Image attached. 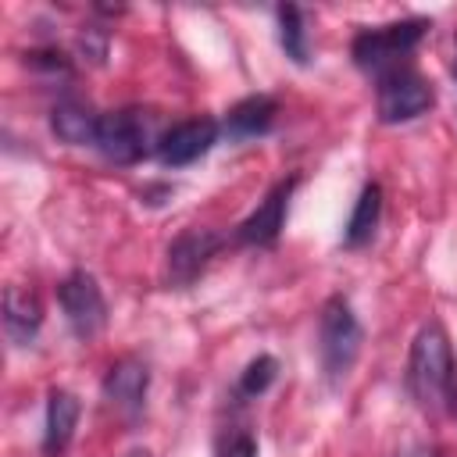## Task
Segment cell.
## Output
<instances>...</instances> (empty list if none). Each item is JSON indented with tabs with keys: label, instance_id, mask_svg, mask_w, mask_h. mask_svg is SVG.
I'll use <instances>...</instances> for the list:
<instances>
[{
	"label": "cell",
	"instance_id": "9",
	"mask_svg": "<svg viewBox=\"0 0 457 457\" xmlns=\"http://www.w3.org/2000/svg\"><path fill=\"white\" fill-rule=\"evenodd\" d=\"M218 246H221L218 232H211V228H186L168 246V275H171V282H179V286L193 282L204 271V264L218 253Z\"/></svg>",
	"mask_w": 457,
	"mask_h": 457
},
{
	"label": "cell",
	"instance_id": "1",
	"mask_svg": "<svg viewBox=\"0 0 457 457\" xmlns=\"http://www.w3.org/2000/svg\"><path fill=\"white\" fill-rule=\"evenodd\" d=\"M407 389L428 414H457V361L439 321L418 328L407 361Z\"/></svg>",
	"mask_w": 457,
	"mask_h": 457
},
{
	"label": "cell",
	"instance_id": "7",
	"mask_svg": "<svg viewBox=\"0 0 457 457\" xmlns=\"http://www.w3.org/2000/svg\"><path fill=\"white\" fill-rule=\"evenodd\" d=\"M214 143H218V121L207 114H196V118H186L175 129H168L161 136L157 150H161V161L168 168H182V164L200 161Z\"/></svg>",
	"mask_w": 457,
	"mask_h": 457
},
{
	"label": "cell",
	"instance_id": "19",
	"mask_svg": "<svg viewBox=\"0 0 457 457\" xmlns=\"http://www.w3.org/2000/svg\"><path fill=\"white\" fill-rule=\"evenodd\" d=\"M400 457H439V453L428 450V446H418V450H407V453H400Z\"/></svg>",
	"mask_w": 457,
	"mask_h": 457
},
{
	"label": "cell",
	"instance_id": "3",
	"mask_svg": "<svg viewBox=\"0 0 457 457\" xmlns=\"http://www.w3.org/2000/svg\"><path fill=\"white\" fill-rule=\"evenodd\" d=\"M361 343H364V332H361V321L353 314V307L343 300V296H332L325 307H321V318H318V350H321V368L332 382L346 378L357 353H361Z\"/></svg>",
	"mask_w": 457,
	"mask_h": 457
},
{
	"label": "cell",
	"instance_id": "14",
	"mask_svg": "<svg viewBox=\"0 0 457 457\" xmlns=\"http://www.w3.org/2000/svg\"><path fill=\"white\" fill-rule=\"evenodd\" d=\"M378 214H382V189H378L375 182H368V186L361 189L357 204H353V214H350L346 228H343V246H350V250L364 246V243L375 236Z\"/></svg>",
	"mask_w": 457,
	"mask_h": 457
},
{
	"label": "cell",
	"instance_id": "13",
	"mask_svg": "<svg viewBox=\"0 0 457 457\" xmlns=\"http://www.w3.org/2000/svg\"><path fill=\"white\" fill-rule=\"evenodd\" d=\"M79 396L68 389H50L46 396V425H43V450L57 453L68 446L75 425H79Z\"/></svg>",
	"mask_w": 457,
	"mask_h": 457
},
{
	"label": "cell",
	"instance_id": "18",
	"mask_svg": "<svg viewBox=\"0 0 457 457\" xmlns=\"http://www.w3.org/2000/svg\"><path fill=\"white\" fill-rule=\"evenodd\" d=\"M218 457H257V443L250 432H236V436H228V443L221 446Z\"/></svg>",
	"mask_w": 457,
	"mask_h": 457
},
{
	"label": "cell",
	"instance_id": "6",
	"mask_svg": "<svg viewBox=\"0 0 457 457\" xmlns=\"http://www.w3.org/2000/svg\"><path fill=\"white\" fill-rule=\"evenodd\" d=\"M57 303L79 339H93L107 325V300L89 271H71L57 286Z\"/></svg>",
	"mask_w": 457,
	"mask_h": 457
},
{
	"label": "cell",
	"instance_id": "8",
	"mask_svg": "<svg viewBox=\"0 0 457 457\" xmlns=\"http://www.w3.org/2000/svg\"><path fill=\"white\" fill-rule=\"evenodd\" d=\"M293 186H296V179H286V182L271 186V193L257 204V211L250 218H243V225H239L236 236L243 243H250V246H271L278 239L282 225H286V207H289Z\"/></svg>",
	"mask_w": 457,
	"mask_h": 457
},
{
	"label": "cell",
	"instance_id": "20",
	"mask_svg": "<svg viewBox=\"0 0 457 457\" xmlns=\"http://www.w3.org/2000/svg\"><path fill=\"white\" fill-rule=\"evenodd\" d=\"M129 457H150V453H146V450H132Z\"/></svg>",
	"mask_w": 457,
	"mask_h": 457
},
{
	"label": "cell",
	"instance_id": "4",
	"mask_svg": "<svg viewBox=\"0 0 457 457\" xmlns=\"http://www.w3.org/2000/svg\"><path fill=\"white\" fill-rule=\"evenodd\" d=\"M436 104L432 86L414 71V68H393L386 75H378V89H375V111L378 121L386 125H400V121H414L421 118L428 107Z\"/></svg>",
	"mask_w": 457,
	"mask_h": 457
},
{
	"label": "cell",
	"instance_id": "16",
	"mask_svg": "<svg viewBox=\"0 0 457 457\" xmlns=\"http://www.w3.org/2000/svg\"><path fill=\"white\" fill-rule=\"evenodd\" d=\"M278 39L293 64H307V29H303L300 7H293V4L278 7Z\"/></svg>",
	"mask_w": 457,
	"mask_h": 457
},
{
	"label": "cell",
	"instance_id": "10",
	"mask_svg": "<svg viewBox=\"0 0 457 457\" xmlns=\"http://www.w3.org/2000/svg\"><path fill=\"white\" fill-rule=\"evenodd\" d=\"M146 386H150L146 364L136 361V357H125V361H118V364L107 371V378H104V396H107L114 407H121V411H139V407H143V396H146Z\"/></svg>",
	"mask_w": 457,
	"mask_h": 457
},
{
	"label": "cell",
	"instance_id": "11",
	"mask_svg": "<svg viewBox=\"0 0 457 457\" xmlns=\"http://www.w3.org/2000/svg\"><path fill=\"white\" fill-rule=\"evenodd\" d=\"M43 325V307L36 300V293L21 289V286H7L4 289V328L18 346H29L36 339Z\"/></svg>",
	"mask_w": 457,
	"mask_h": 457
},
{
	"label": "cell",
	"instance_id": "2",
	"mask_svg": "<svg viewBox=\"0 0 457 457\" xmlns=\"http://www.w3.org/2000/svg\"><path fill=\"white\" fill-rule=\"evenodd\" d=\"M432 25L425 18H403V21H389L378 29H364L353 36V64L375 75H386L393 68H403V57L421 43V36Z\"/></svg>",
	"mask_w": 457,
	"mask_h": 457
},
{
	"label": "cell",
	"instance_id": "15",
	"mask_svg": "<svg viewBox=\"0 0 457 457\" xmlns=\"http://www.w3.org/2000/svg\"><path fill=\"white\" fill-rule=\"evenodd\" d=\"M275 111H278V107H275V100H271V96H246V100H239V104L228 111L225 129H228L232 136H239V139L261 136V132H268V129H271Z\"/></svg>",
	"mask_w": 457,
	"mask_h": 457
},
{
	"label": "cell",
	"instance_id": "21",
	"mask_svg": "<svg viewBox=\"0 0 457 457\" xmlns=\"http://www.w3.org/2000/svg\"><path fill=\"white\" fill-rule=\"evenodd\" d=\"M453 79H457V68H453Z\"/></svg>",
	"mask_w": 457,
	"mask_h": 457
},
{
	"label": "cell",
	"instance_id": "5",
	"mask_svg": "<svg viewBox=\"0 0 457 457\" xmlns=\"http://www.w3.org/2000/svg\"><path fill=\"white\" fill-rule=\"evenodd\" d=\"M150 139H154V121L143 111L125 107L100 118L96 150L114 164H136L139 157L150 154Z\"/></svg>",
	"mask_w": 457,
	"mask_h": 457
},
{
	"label": "cell",
	"instance_id": "17",
	"mask_svg": "<svg viewBox=\"0 0 457 457\" xmlns=\"http://www.w3.org/2000/svg\"><path fill=\"white\" fill-rule=\"evenodd\" d=\"M275 375H278V364H275V357L261 353V357H253V361L246 364V371H243V378H239V393H246V396H257V393H264V389L275 382Z\"/></svg>",
	"mask_w": 457,
	"mask_h": 457
},
{
	"label": "cell",
	"instance_id": "12",
	"mask_svg": "<svg viewBox=\"0 0 457 457\" xmlns=\"http://www.w3.org/2000/svg\"><path fill=\"white\" fill-rule=\"evenodd\" d=\"M100 118H104V114H96L89 104L64 100V104H57V107H54L50 125H54L57 139H64V143H71V146H86V143H89V146H96Z\"/></svg>",
	"mask_w": 457,
	"mask_h": 457
}]
</instances>
